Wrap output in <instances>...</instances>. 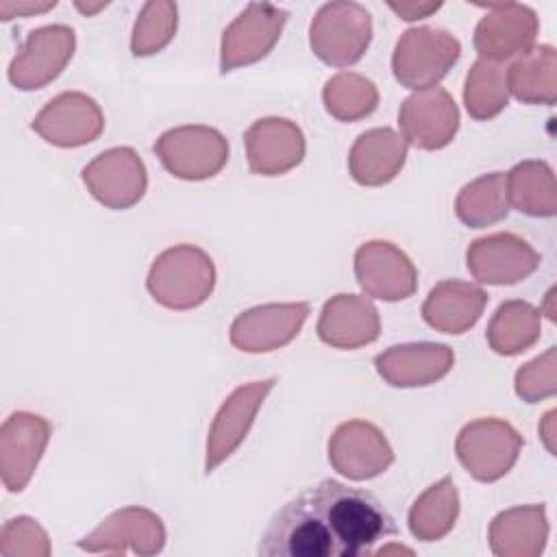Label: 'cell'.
Returning <instances> with one entry per match:
<instances>
[{"label": "cell", "mask_w": 557, "mask_h": 557, "mask_svg": "<svg viewBox=\"0 0 557 557\" xmlns=\"http://www.w3.org/2000/svg\"><path fill=\"white\" fill-rule=\"evenodd\" d=\"M381 500L333 479L305 487L287 500L263 531L259 557H359L396 535Z\"/></svg>", "instance_id": "cell-1"}, {"label": "cell", "mask_w": 557, "mask_h": 557, "mask_svg": "<svg viewBox=\"0 0 557 557\" xmlns=\"http://www.w3.org/2000/svg\"><path fill=\"white\" fill-rule=\"evenodd\" d=\"M215 285V268L211 257L198 246L178 244L163 250L146 278L150 296L176 311L202 305Z\"/></svg>", "instance_id": "cell-2"}, {"label": "cell", "mask_w": 557, "mask_h": 557, "mask_svg": "<svg viewBox=\"0 0 557 557\" xmlns=\"http://www.w3.org/2000/svg\"><path fill=\"white\" fill-rule=\"evenodd\" d=\"M459 54L461 44L448 30L431 26L409 28L396 44L392 70L400 85L422 91L437 87Z\"/></svg>", "instance_id": "cell-3"}, {"label": "cell", "mask_w": 557, "mask_h": 557, "mask_svg": "<svg viewBox=\"0 0 557 557\" xmlns=\"http://www.w3.org/2000/svg\"><path fill=\"white\" fill-rule=\"evenodd\" d=\"M154 154L172 176L202 181L215 176L226 165L228 144L220 131L189 124L165 131L154 141Z\"/></svg>", "instance_id": "cell-4"}, {"label": "cell", "mask_w": 557, "mask_h": 557, "mask_svg": "<svg viewBox=\"0 0 557 557\" xmlns=\"http://www.w3.org/2000/svg\"><path fill=\"white\" fill-rule=\"evenodd\" d=\"M372 39L370 13L357 2L324 4L311 22V48L329 65L357 63Z\"/></svg>", "instance_id": "cell-5"}, {"label": "cell", "mask_w": 557, "mask_h": 557, "mask_svg": "<svg viewBox=\"0 0 557 557\" xmlns=\"http://www.w3.org/2000/svg\"><path fill=\"white\" fill-rule=\"evenodd\" d=\"M520 433L505 420L481 418L468 422L457 437V457L479 481H496L509 472L522 448Z\"/></svg>", "instance_id": "cell-6"}, {"label": "cell", "mask_w": 557, "mask_h": 557, "mask_svg": "<svg viewBox=\"0 0 557 557\" xmlns=\"http://www.w3.org/2000/svg\"><path fill=\"white\" fill-rule=\"evenodd\" d=\"M287 11L272 4H248L224 30L220 48V72L263 59L278 41Z\"/></svg>", "instance_id": "cell-7"}, {"label": "cell", "mask_w": 557, "mask_h": 557, "mask_svg": "<svg viewBox=\"0 0 557 557\" xmlns=\"http://www.w3.org/2000/svg\"><path fill=\"white\" fill-rule=\"evenodd\" d=\"M89 194L109 209H128L146 194V168L133 148H111L83 168Z\"/></svg>", "instance_id": "cell-8"}, {"label": "cell", "mask_w": 557, "mask_h": 557, "mask_svg": "<svg viewBox=\"0 0 557 557\" xmlns=\"http://www.w3.org/2000/svg\"><path fill=\"white\" fill-rule=\"evenodd\" d=\"M74 54V30L54 24L33 30L9 65V81L17 89H39L54 81Z\"/></svg>", "instance_id": "cell-9"}, {"label": "cell", "mask_w": 557, "mask_h": 557, "mask_svg": "<svg viewBox=\"0 0 557 557\" xmlns=\"http://www.w3.org/2000/svg\"><path fill=\"white\" fill-rule=\"evenodd\" d=\"M403 139L422 150H437L453 141L459 128V111L450 94L431 87L409 96L398 111Z\"/></svg>", "instance_id": "cell-10"}, {"label": "cell", "mask_w": 557, "mask_h": 557, "mask_svg": "<svg viewBox=\"0 0 557 557\" xmlns=\"http://www.w3.org/2000/svg\"><path fill=\"white\" fill-rule=\"evenodd\" d=\"M30 126L48 144L74 148L98 139L104 128V115L94 98L81 91H65L52 98Z\"/></svg>", "instance_id": "cell-11"}, {"label": "cell", "mask_w": 557, "mask_h": 557, "mask_svg": "<svg viewBox=\"0 0 557 557\" xmlns=\"http://www.w3.org/2000/svg\"><path fill=\"white\" fill-rule=\"evenodd\" d=\"M331 466L352 479H372L394 461V453L383 433L363 420L344 422L329 442Z\"/></svg>", "instance_id": "cell-12"}, {"label": "cell", "mask_w": 557, "mask_h": 557, "mask_svg": "<svg viewBox=\"0 0 557 557\" xmlns=\"http://www.w3.org/2000/svg\"><path fill=\"white\" fill-rule=\"evenodd\" d=\"M357 283L368 296L403 300L416 292L418 272L409 257L389 242H368L355 255Z\"/></svg>", "instance_id": "cell-13"}, {"label": "cell", "mask_w": 557, "mask_h": 557, "mask_svg": "<svg viewBox=\"0 0 557 557\" xmlns=\"http://www.w3.org/2000/svg\"><path fill=\"white\" fill-rule=\"evenodd\" d=\"M276 379H263L252 381L248 385L237 387L220 407L211 431L207 440V459H205V472H213L231 453L242 444L246 437L257 409L263 405V398L274 387Z\"/></svg>", "instance_id": "cell-14"}, {"label": "cell", "mask_w": 557, "mask_h": 557, "mask_svg": "<svg viewBox=\"0 0 557 557\" xmlns=\"http://www.w3.org/2000/svg\"><path fill=\"white\" fill-rule=\"evenodd\" d=\"M540 255L518 235L496 233L468 248L470 274L487 285H513L535 272Z\"/></svg>", "instance_id": "cell-15"}, {"label": "cell", "mask_w": 557, "mask_h": 557, "mask_svg": "<svg viewBox=\"0 0 557 557\" xmlns=\"http://www.w3.org/2000/svg\"><path fill=\"white\" fill-rule=\"evenodd\" d=\"M50 437V424L26 411L11 413L0 433L2 481L9 492H22L35 472Z\"/></svg>", "instance_id": "cell-16"}, {"label": "cell", "mask_w": 557, "mask_h": 557, "mask_svg": "<svg viewBox=\"0 0 557 557\" xmlns=\"http://www.w3.org/2000/svg\"><path fill=\"white\" fill-rule=\"evenodd\" d=\"M309 315V302L263 305L244 311L231 326V342L246 352H268L294 339Z\"/></svg>", "instance_id": "cell-17"}, {"label": "cell", "mask_w": 557, "mask_h": 557, "mask_svg": "<svg viewBox=\"0 0 557 557\" xmlns=\"http://www.w3.org/2000/svg\"><path fill=\"white\" fill-rule=\"evenodd\" d=\"M537 35V17L524 4H490V13L474 30V48L485 61L524 54Z\"/></svg>", "instance_id": "cell-18"}, {"label": "cell", "mask_w": 557, "mask_h": 557, "mask_svg": "<svg viewBox=\"0 0 557 557\" xmlns=\"http://www.w3.org/2000/svg\"><path fill=\"white\" fill-rule=\"evenodd\" d=\"M248 165L255 174L276 176L296 168L305 157L302 131L285 117L257 120L244 135Z\"/></svg>", "instance_id": "cell-19"}, {"label": "cell", "mask_w": 557, "mask_h": 557, "mask_svg": "<svg viewBox=\"0 0 557 557\" xmlns=\"http://www.w3.org/2000/svg\"><path fill=\"white\" fill-rule=\"evenodd\" d=\"M133 544L135 553H159L165 542V529L161 524V518L154 516L148 509L139 507H126L102 520L98 529H94L89 535H85L78 546L83 550H107V553H126Z\"/></svg>", "instance_id": "cell-20"}, {"label": "cell", "mask_w": 557, "mask_h": 557, "mask_svg": "<svg viewBox=\"0 0 557 557\" xmlns=\"http://www.w3.org/2000/svg\"><path fill=\"white\" fill-rule=\"evenodd\" d=\"M379 311L374 305L355 294L331 298L318 322V337L335 348L352 350L379 337Z\"/></svg>", "instance_id": "cell-21"}, {"label": "cell", "mask_w": 557, "mask_h": 557, "mask_svg": "<svg viewBox=\"0 0 557 557\" xmlns=\"http://www.w3.org/2000/svg\"><path fill=\"white\" fill-rule=\"evenodd\" d=\"M455 355L444 344H403L376 357L379 374L396 387L429 385L453 368Z\"/></svg>", "instance_id": "cell-22"}, {"label": "cell", "mask_w": 557, "mask_h": 557, "mask_svg": "<svg viewBox=\"0 0 557 557\" xmlns=\"http://www.w3.org/2000/svg\"><path fill=\"white\" fill-rule=\"evenodd\" d=\"M407 144L392 128H372L357 137L348 154V170L359 185L389 183L403 168Z\"/></svg>", "instance_id": "cell-23"}, {"label": "cell", "mask_w": 557, "mask_h": 557, "mask_svg": "<svg viewBox=\"0 0 557 557\" xmlns=\"http://www.w3.org/2000/svg\"><path fill=\"white\" fill-rule=\"evenodd\" d=\"M487 305V294L461 281H442L429 294L422 305V318L426 324L442 333H463L483 313Z\"/></svg>", "instance_id": "cell-24"}, {"label": "cell", "mask_w": 557, "mask_h": 557, "mask_svg": "<svg viewBox=\"0 0 557 557\" xmlns=\"http://www.w3.org/2000/svg\"><path fill=\"white\" fill-rule=\"evenodd\" d=\"M548 524L542 505L516 507L494 518L490 527V546L496 555L533 557L542 553Z\"/></svg>", "instance_id": "cell-25"}, {"label": "cell", "mask_w": 557, "mask_h": 557, "mask_svg": "<svg viewBox=\"0 0 557 557\" xmlns=\"http://www.w3.org/2000/svg\"><path fill=\"white\" fill-rule=\"evenodd\" d=\"M509 91L529 104H553L555 102V48L535 46L529 48L507 70Z\"/></svg>", "instance_id": "cell-26"}, {"label": "cell", "mask_w": 557, "mask_h": 557, "mask_svg": "<svg viewBox=\"0 0 557 557\" xmlns=\"http://www.w3.org/2000/svg\"><path fill=\"white\" fill-rule=\"evenodd\" d=\"M455 213L472 228H483L503 220L509 213L507 174L492 172L468 183L457 196Z\"/></svg>", "instance_id": "cell-27"}, {"label": "cell", "mask_w": 557, "mask_h": 557, "mask_svg": "<svg viewBox=\"0 0 557 557\" xmlns=\"http://www.w3.org/2000/svg\"><path fill=\"white\" fill-rule=\"evenodd\" d=\"M540 337V311L522 300L503 302L487 329V342L498 355H518Z\"/></svg>", "instance_id": "cell-28"}, {"label": "cell", "mask_w": 557, "mask_h": 557, "mask_svg": "<svg viewBox=\"0 0 557 557\" xmlns=\"http://www.w3.org/2000/svg\"><path fill=\"white\" fill-rule=\"evenodd\" d=\"M459 498L450 476H444L431 485L409 511V529L422 542H435L444 537L457 520Z\"/></svg>", "instance_id": "cell-29"}, {"label": "cell", "mask_w": 557, "mask_h": 557, "mask_svg": "<svg viewBox=\"0 0 557 557\" xmlns=\"http://www.w3.org/2000/svg\"><path fill=\"white\" fill-rule=\"evenodd\" d=\"M509 205L527 215H553L555 213V181L553 170L544 161L518 163L507 174Z\"/></svg>", "instance_id": "cell-30"}, {"label": "cell", "mask_w": 557, "mask_h": 557, "mask_svg": "<svg viewBox=\"0 0 557 557\" xmlns=\"http://www.w3.org/2000/svg\"><path fill=\"white\" fill-rule=\"evenodd\" d=\"M509 83L507 67L479 59L466 78L463 100L466 109L474 120H490L507 107Z\"/></svg>", "instance_id": "cell-31"}, {"label": "cell", "mask_w": 557, "mask_h": 557, "mask_svg": "<svg viewBox=\"0 0 557 557\" xmlns=\"http://www.w3.org/2000/svg\"><path fill=\"white\" fill-rule=\"evenodd\" d=\"M322 98L326 111L342 122H355L370 115L379 102L374 83L355 72H342L329 78Z\"/></svg>", "instance_id": "cell-32"}, {"label": "cell", "mask_w": 557, "mask_h": 557, "mask_svg": "<svg viewBox=\"0 0 557 557\" xmlns=\"http://www.w3.org/2000/svg\"><path fill=\"white\" fill-rule=\"evenodd\" d=\"M176 30V4L148 2L135 22L131 48L135 57H148L170 44Z\"/></svg>", "instance_id": "cell-33"}, {"label": "cell", "mask_w": 557, "mask_h": 557, "mask_svg": "<svg viewBox=\"0 0 557 557\" xmlns=\"http://www.w3.org/2000/svg\"><path fill=\"white\" fill-rule=\"evenodd\" d=\"M516 392L527 403H537L555 394V348L533 359L516 374Z\"/></svg>", "instance_id": "cell-34"}, {"label": "cell", "mask_w": 557, "mask_h": 557, "mask_svg": "<svg viewBox=\"0 0 557 557\" xmlns=\"http://www.w3.org/2000/svg\"><path fill=\"white\" fill-rule=\"evenodd\" d=\"M57 7V2L52 0V2H41V4H37V2H0V15H2V20L7 22V20H11V17H15V15H30V13H44V11H50V9H54Z\"/></svg>", "instance_id": "cell-35"}, {"label": "cell", "mask_w": 557, "mask_h": 557, "mask_svg": "<svg viewBox=\"0 0 557 557\" xmlns=\"http://www.w3.org/2000/svg\"><path fill=\"white\" fill-rule=\"evenodd\" d=\"M442 7V2H424V4H416V2H389V9L396 11L403 20L411 22V20H420V17H429L431 13H435Z\"/></svg>", "instance_id": "cell-36"}, {"label": "cell", "mask_w": 557, "mask_h": 557, "mask_svg": "<svg viewBox=\"0 0 557 557\" xmlns=\"http://www.w3.org/2000/svg\"><path fill=\"white\" fill-rule=\"evenodd\" d=\"M107 4H96V7H89V4H81V2H76V9L78 11H83V13H96V11H100V9H104Z\"/></svg>", "instance_id": "cell-37"}]
</instances>
